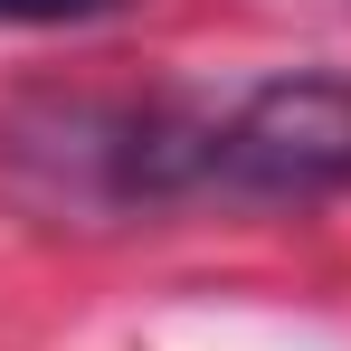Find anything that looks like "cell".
I'll use <instances>...</instances> for the list:
<instances>
[{
  "label": "cell",
  "instance_id": "1",
  "mask_svg": "<svg viewBox=\"0 0 351 351\" xmlns=\"http://www.w3.org/2000/svg\"><path fill=\"white\" fill-rule=\"evenodd\" d=\"M209 171L276 199L351 190V86L342 76H276L237 105L228 133H209Z\"/></svg>",
  "mask_w": 351,
  "mask_h": 351
},
{
  "label": "cell",
  "instance_id": "2",
  "mask_svg": "<svg viewBox=\"0 0 351 351\" xmlns=\"http://www.w3.org/2000/svg\"><path fill=\"white\" fill-rule=\"evenodd\" d=\"M114 0H0V29H58V19H95Z\"/></svg>",
  "mask_w": 351,
  "mask_h": 351
}]
</instances>
